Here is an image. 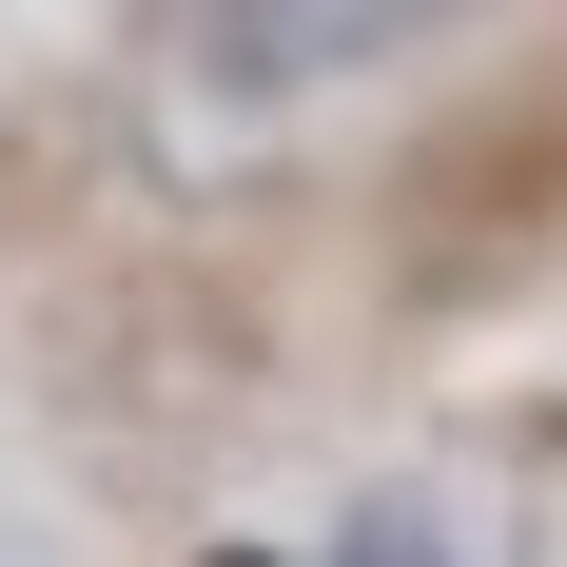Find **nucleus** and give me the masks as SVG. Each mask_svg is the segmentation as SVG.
<instances>
[{
  "label": "nucleus",
  "instance_id": "f257e3e1",
  "mask_svg": "<svg viewBox=\"0 0 567 567\" xmlns=\"http://www.w3.org/2000/svg\"><path fill=\"white\" fill-rule=\"evenodd\" d=\"M431 20H470V0H157L176 79H216V99H293V79H352V59L431 40Z\"/></svg>",
  "mask_w": 567,
  "mask_h": 567
},
{
  "label": "nucleus",
  "instance_id": "f03ea898",
  "mask_svg": "<svg viewBox=\"0 0 567 567\" xmlns=\"http://www.w3.org/2000/svg\"><path fill=\"white\" fill-rule=\"evenodd\" d=\"M333 567H509V528H470V509H431V489H372V509L333 528Z\"/></svg>",
  "mask_w": 567,
  "mask_h": 567
},
{
  "label": "nucleus",
  "instance_id": "7ed1b4c3",
  "mask_svg": "<svg viewBox=\"0 0 567 567\" xmlns=\"http://www.w3.org/2000/svg\"><path fill=\"white\" fill-rule=\"evenodd\" d=\"M196 567H275V548H196Z\"/></svg>",
  "mask_w": 567,
  "mask_h": 567
}]
</instances>
